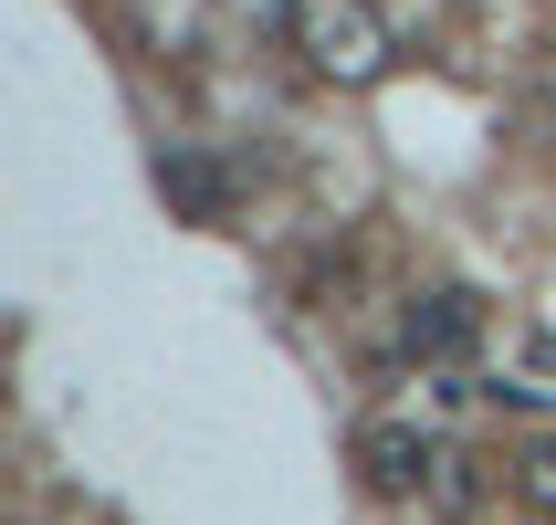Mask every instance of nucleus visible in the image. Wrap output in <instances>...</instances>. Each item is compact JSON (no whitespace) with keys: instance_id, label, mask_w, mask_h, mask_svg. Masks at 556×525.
<instances>
[{"instance_id":"f257e3e1","label":"nucleus","mask_w":556,"mask_h":525,"mask_svg":"<svg viewBox=\"0 0 556 525\" xmlns=\"http://www.w3.org/2000/svg\"><path fill=\"white\" fill-rule=\"evenodd\" d=\"M283 32H294L305 74H326V85H378L389 74V22L368 0H283Z\"/></svg>"},{"instance_id":"f03ea898","label":"nucleus","mask_w":556,"mask_h":525,"mask_svg":"<svg viewBox=\"0 0 556 525\" xmlns=\"http://www.w3.org/2000/svg\"><path fill=\"white\" fill-rule=\"evenodd\" d=\"M346 452H357V484H368V495H431V432H420V421H357V441H346Z\"/></svg>"},{"instance_id":"7ed1b4c3","label":"nucleus","mask_w":556,"mask_h":525,"mask_svg":"<svg viewBox=\"0 0 556 525\" xmlns=\"http://www.w3.org/2000/svg\"><path fill=\"white\" fill-rule=\"evenodd\" d=\"M157 200H168V211L179 221H231V168H220V158H200V148H168L157 158Z\"/></svg>"},{"instance_id":"20e7f679","label":"nucleus","mask_w":556,"mask_h":525,"mask_svg":"<svg viewBox=\"0 0 556 525\" xmlns=\"http://www.w3.org/2000/svg\"><path fill=\"white\" fill-rule=\"evenodd\" d=\"M472 326H483V315H472V295H463V284H441V295H420V305L400 315V347H409V358H463Z\"/></svg>"},{"instance_id":"39448f33","label":"nucleus","mask_w":556,"mask_h":525,"mask_svg":"<svg viewBox=\"0 0 556 525\" xmlns=\"http://www.w3.org/2000/svg\"><path fill=\"white\" fill-rule=\"evenodd\" d=\"M431 515H452V525H463V515H483V463L441 452V463H431Z\"/></svg>"},{"instance_id":"423d86ee","label":"nucleus","mask_w":556,"mask_h":525,"mask_svg":"<svg viewBox=\"0 0 556 525\" xmlns=\"http://www.w3.org/2000/svg\"><path fill=\"white\" fill-rule=\"evenodd\" d=\"M515 484H526V504H535V515H556V441H526Z\"/></svg>"},{"instance_id":"0eeeda50","label":"nucleus","mask_w":556,"mask_h":525,"mask_svg":"<svg viewBox=\"0 0 556 525\" xmlns=\"http://www.w3.org/2000/svg\"><path fill=\"white\" fill-rule=\"evenodd\" d=\"M515 347H526V368H535V378H556V337H546V326H526Z\"/></svg>"}]
</instances>
